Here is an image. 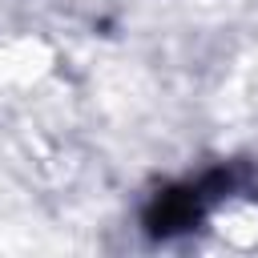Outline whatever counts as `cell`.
Segmentation results:
<instances>
[{
	"label": "cell",
	"instance_id": "obj_1",
	"mask_svg": "<svg viewBox=\"0 0 258 258\" xmlns=\"http://www.w3.org/2000/svg\"><path fill=\"white\" fill-rule=\"evenodd\" d=\"M198 210H202V194L198 189H165L153 206H149V230L153 234H177L185 226L198 222Z\"/></svg>",
	"mask_w": 258,
	"mask_h": 258
}]
</instances>
